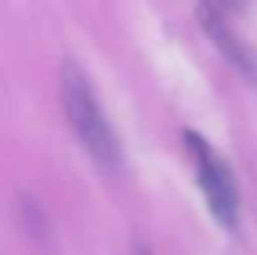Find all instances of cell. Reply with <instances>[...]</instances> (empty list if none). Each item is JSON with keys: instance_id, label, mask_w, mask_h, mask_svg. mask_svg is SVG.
Instances as JSON below:
<instances>
[{"instance_id": "1", "label": "cell", "mask_w": 257, "mask_h": 255, "mask_svg": "<svg viewBox=\"0 0 257 255\" xmlns=\"http://www.w3.org/2000/svg\"><path fill=\"white\" fill-rule=\"evenodd\" d=\"M60 98L80 143L102 168L115 170L122 160L120 140L100 108V100L87 80L85 70L70 58L60 65Z\"/></svg>"}, {"instance_id": "2", "label": "cell", "mask_w": 257, "mask_h": 255, "mask_svg": "<svg viewBox=\"0 0 257 255\" xmlns=\"http://www.w3.org/2000/svg\"><path fill=\"white\" fill-rule=\"evenodd\" d=\"M182 140H185L187 153L192 155L197 185L207 200L210 213L222 228L235 230L237 218H240V195H237V185L230 168L215 155V150L207 145V140L200 133L185 130Z\"/></svg>"}, {"instance_id": "3", "label": "cell", "mask_w": 257, "mask_h": 255, "mask_svg": "<svg viewBox=\"0 0 257 255\" xmlns=\"http://www.w3.org/2000/svg\"><path fill=\"white\" fill-rule=\"evenodd\" d=\"M195 18L200 23V28L210 35L212 45L247 78L257 80V55L240 40V35L232 30V25L227 23V15L222 13L220 5L215 3H200L195 8Z\"/></svg>"}, {"instance_id": "4", "label": "cell", "mask_w": 257, "mask_h": 255, "mask_svg": "<svg viewBox=\"0 0 257 255\" xmlns=\"http://www.w3.org/2000/svg\"><path fill=\"white\" fill-rule=\"evenodd\" d=\"M20 210H23V220H25L28 233L35 235V238H40V235L45 233V215H43V210L38 208V203L25 195V198L20 200Z\"/></svg>"}, {"instance_id": "5", "label": "cell", "mask_w": 257, "mask_h": 255, "mask_svg": "<svg viewBox=\"0 0 257 255\" xmlns=\"http://www.w3.org/2000/svg\"><path fill=\"white\" fill-rule=\"evenodd\" d=\"M130 255H155V253H153V248H150V243H148V240L135 238V240H133V245H130Z\"/></svg>"}]
</instances>
